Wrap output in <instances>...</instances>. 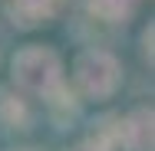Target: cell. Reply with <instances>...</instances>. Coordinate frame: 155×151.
I'll use <instances>...</instances> for the list:
<instances>
[{
    "label": "cell",
    "mask_w": 155,
    "mask_h": 151,
    "mask_svg": "<svg viewBox=\"0 0 155 151\" xmlns=\"http://www.w3.org/2000/svg\"><path fill=\"white\" fill-rule=\"evenodd\" d=\"M13 76L23 89L43 92V95H60V59L50 49H23L13 59Z\"/></svg>",
    "instance_id": "1"
},
{
    "label": "cell",
    "mask_w": 155,
    "mask_h": 151,
    "mask_svg": "<svg viewBox=\"0 0 155 151\" xmlns=\"http://www.w3.org/2000/svg\"><path fill=\"white\" fill-rule=\"evenodd\" d=\"M76 82L89 95H109L119 86V62L109 53H83L76 59Z\"/></svg>",
    "instance_id": "2"
},
{
    "label": "cell",
    "mask_w": 155,
    "mask_h": 151,
    "mask_svg": "<svg viewBox=\"0 0 155 151\" xmlns=\"http://www.w3.org/2000/svg\"><path fill=\"white\" fill-rule=\"evenodd\" d=\"M119 135L132 151H152V109H139L119 121Z\"/></svg>",
    "instance_id": "3"
},
{
    "label": "cell",
    "mask_w": 155,
    "mask_h": 151,
    "mask_svg": "<svg viewBox=\"0 0 155 151\" xmlns=\"http://www.w3.org/2000/svg\"><path fill=\"white\" fill-rule=\"evenodd\" d=\"M63 0H10V17L17 27H36L43 20H50L60 10Z\"/></svg>",
    "instance_id": "4"
},
{
    "label": "cell",
    "mask_w": 155,
    "mask_h": 151,
    "mask_svg": "<svg viewBox=\"0 0 155 151\" xmlns=\"http://www.w3.org/2000/svg\"><path fill=\"white\" fill-rule=\"evenodd\" d=\"M135 0H89V10L99 13L102 20H122L132 13Z\"/></svg>",
    "instance_id": "5"
},
{
    "label": "cell",
    "mask_w": 155,
    "mask_h": 151,
    "mask_svg": "<svg viewBox=\"0 0 155 151\" xmlns=\"http://www.w3.org/2000/svg\"><path fill=\"white\" fill-rule=\"evenodd\" d=\"M0 121H3V125H23V121H27L23 102H17L10 92H0Z\"/></svg>",
    "instance_id": "6"
},
{
    "label": "cell",
    "mask_w": 155,
    "mask_h": 151,
    "mask_svg": "<svg viewBox=\"0 0 155 151\" xmlns=\"http://www.w3.org/2000/svg\"><path fill=\"white\" fill-rule=\"evenodd\" d=\"M27 151H30V148H27Z\"/></svg>",
    "instance_id": "7"
}]
</instances>
